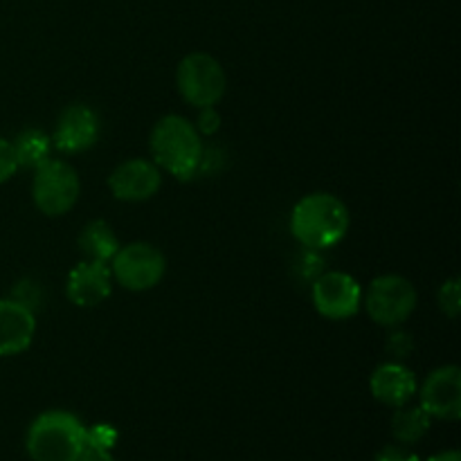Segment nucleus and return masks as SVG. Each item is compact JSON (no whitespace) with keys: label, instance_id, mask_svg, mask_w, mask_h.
<instances>
[{"label":"nucleus","instance_id":"1","mask_svg":"<svg viewBox=\"0 0 461 461\" xmlns=\"http://www.w3.org/2000/svg\"><path fill=\"white\" fill-rule=\"evenodd\" d=\"M349 230V210L327 192L309 194L291 212V232L302 246L327 250L338 246Z\"/></svg>","mask_w":461,"mask_h":461},{"label":"nucleus","instance_id":"2","mask_svg":"<svg viewBox=\"0 0 461 461\" xmlns=\"http://www.w3.org/2000/svg\"><path fill=\"white\" fill-rule=\"evenodd\" d=\"M149 149L158 169L178 180L196 176L203 162L201 133L183 115H165L158 120L151 131Z\"/></svg>","mask_w":461,"mask_h":461},{"label":"nucleus","instance_id":"3","mask_svg":"<svg viewBox=\"0 0 461 461\" xmlns=\"http://www.w3.org/2000/svg\"><path fill=\"white\" fill-rule=\"evenodd\" d=\"M88 428L70 412L50 410L39 414L27 430L25 448L34 461H77L86 448Z\"/></svg>","mask_w":461,"mask_h":461},{"label":"nucleus","instance_id":"4","mask_svg":"<svg viewBox=\"0 0 461 461\" xmlns=\"http://www.w3.org/2000/svg\"><path fill=\"white\" fill-rule=\"evenodd\" d=\"M417 288L401 275H381L363 293V306L369 318L387 329L401 327L417 309Z\"/></svg>","mask_w":461,"mask_h":461},{"label":"nucleus","instance_id":"5","mask_svg":"<svg viewBox=\"0 0 461 461\" xmlns=\"http://www.w3.org/2000/svg\"><path fill=\"white\" fill-rule=\"evenodd\" d=\"M178 93L194 108L216 106L228 88V77L223 66L205 52H192L178 63L176 70Z\"/></svg>","mask_w":461,"mask_h":461},{"label":"nucleus","instance_id":"6","mask_svg":"<svg viewBox=\"0 0 461 461\" xmlns=\"http://www.w3.org/2000/svg\"><path fill=\"white\" fill-rule=\"evenodd\" d=\"M81 194V180L75 167L66 160H52L34 169L32 178V198L39 212L45 216H63L77 205Z\"/></svg>","mask_w":461,"mask_h":461},{"label":"nucleus","instance_id":"7","mask_svg":"<svg viewBox=\"0 0 461 461\" xmlns=\"http://www.w3.org/2000/svg\"><path fill=\"white\" fill-rule=\"evenodd\" d=\"M113 279L120 282L122 288L133 293L151 291L162 282L167 270L165 255L156 246L144 241L120 246L115 257L108 264Z\"/></svg>","mask_w":461,"mask_h":461},{"label":"nucleus","instance_id":"8","mask_svg":"<svg viewBox=\"0 0 461 461\" xmlns=\"http://www.w3.org/2000/svg\"><path fill=\"white\" fill-rule=\"evenodd\" d=\"M315 311L327 320H349L363 306V288L351 275L329 270L311 286Z\"/></svg>","mask_w":461,"mask_h":461},{"label":"nucleus","instance_id":"9","mask_svg":"<svg viewBox=\"0 0 461 461\" xmlns=\"http://www.w3.org/2000/svg\"><path fill=\"white\" fill-rule=\"evenodd\" d=\"M99 131H102V124L93 108L86 104H70L59 115L50 140L57 151L75 156V153H84L97 144Z\"/></svg>","mask_w":461,"mask_h":461},{"label":"nucleus","instance_id":"10","mask_svg":"<svg viewBox=\"0 0 461 461\" xmlns=\"http://www.w3.org/2000/svg\"><path fill=\"white\" fill-rule=\"evenodd\" d=\"M421 408L432 419L457 421L461 417V369L457 365L437 367L419 390Z\"/></svg>","mask_w":461,"mask_h":461},{"label":"nucleus","instance_id":"11","mask_svg":"<svg viewBox=\"0 0 461 461\" xmlns=\"http://www.w3.org/2000/svg\"><path fill=\"white\" fill-rule=\"evenodd\" d=\"M162 185V171L158 169L153 160H142V158H133V160L122 162L115 167L108 178V189L117 201L124 203H142L149 201L158 194Z\"/></svg>","mask_w":461,"mask_h":461},{"label":"nucleus","instance_id":"12","mask_svg":"<svg viewBox=\"0 0 461 461\" xmlns=\"http://www.w3.org/2000/svg\"><path fill=\"white\" fill-rule=\"evenodd\" d=\"M113 293V275L108 264L84 259L68 273L66 297L79 309H93Z\"/></svg>","mask_w":461,"mask_h":461},{"label":"nucleus","instance_id":"13","mask_svg":"<svg viewBox=\"0 0 461 461\" xmlns=\"http://www.w3.org/2000/svg\"><path fill=\"white\" fill-rule=\"evenodd\" d=\"M36 333L34 311L23 306L21 302L0 300V358L18 356L30 349Z\"/></svg>","mask_w":461,"mask_h":461},{"label":"nucleus","instance_id":"14","mask_svg":"<svg viewBox=\"0 0 461 461\" xmlns=\"http://www.w3.org/2000/svg\"><path fill=\"white\" fill-rule=\"evenodd\" d=\"M369 390L378 403L401 408V405H408V401L417 394L419 385L412 369L401 363H385L374 369L369 378Z\"/></svg>","mask_w":461,"mask_h":461},{"label":"nucleus","instance_id":"15","mask_svg":"<svg viewBox=\"0 0 461 461\" xmlns=\"http://www.w3.org/2000/svg\"><path fill=\"white\" fill-rule=\"evenodd\" d=\"M77 246H79L81 255L88 261L111 264L115 252L120 250V239H117V234L113 232V228L106 221L97 219L84 225V230L77 237Z\"/></svg>","mask_w":461,"mask_h":461},{"label":"nucleus","instance_id":"16","mask_svg":"<svg viewBox=\"0 0 461 461\" xmlns=\"http://www.w3.org/2000/svg\"><path fill=\"white\" fill-rule=\"evenodd\" d=\"M12 144L18 169H39L43 162L50 160V151H52V140L39 129L21 131Z\"/></svg>","mask_w":461,"mask_h":461},{"label":"nucleus","instance_id":"17","mask_svg":"<svg viewBox=\"0 0 461 461\" xmlns=\"http://www.w3.org/2000/svg\"><path fill=\"white\" fill-rule=\"evenodd\" d=\"M430 423L432 417L421 405L419 408L401 405L394 417H392V432H394V437L401 444H417L430 430Z\"/></svg>","mask_w":461,"mask_h":461},{"label":"nucleus","instance_id":"18","mask_svg":"<svg viewBox=\"0 0 461 461\" xmlns=\"http://www.w3.org/2000/svg\"><path fill=\"white\" fill-rule=\"evenodd\" d=\"M437 302H439V309L446 318L457 320L459 311H461V288H459V279H446L441 284L439 293H437Z\"/></svg>","mask_w":461,"mask_h":461},{"label":"nucleus","instance_id":"19","mask_svg":"<svg viewBox=\"0 0 461 461\" xmlns=\"http://www.w3.org/2000/svg\"><path fill=\"white\" fill-rule=\"evenodd\" d=\"M18 171L16 153H14V144L9 140L0 138V185L7 183L14 174Z\"/></svg>","mask_w":461,"mask_h":461},{"label":"nucleus","instance_id":"20","mask_svg":"<svg viewBox=\"0 0 461 461\" xmlns=\"http://www.w3.org/2000/svg\"><path fill=\"white\" fill-rule=\"evenodd\" d=\"M117 441V432L111 426H95L86 432V444L102 446V448H113V444Z\"/></svg>","mask_w":461,"mask_h":461},{"label":"nucleus","instance_id":"21","mask_svg":"<svg viewBox=\"0 0 461 461\" xmlns=\"http://www.w3.org/2000/svg\"><path fill=\"white\" fill-rule=\"evenodd\" d=\"M198 111H201V115H198V124H194V126H196L198 133H210L212 135L221 126L219 113L214 111V106L198 108Z\"/></svg>","mask_w":461,"mask_h":461},{"label":"nucleus","instance_id":"22","mask_svg":"<svg viewBox=\"0 0 461 461\" xmlns=\"http://www.w3.org/2000/svg\"><path fill=\"white\" fill-rule=\"evenodd\" d=\"M376 461H419V457L414 453H410L408 448H401V446H385L376 455Z\"/></svg>","mask_w":461,"mask_h":461},{"label":"nucleus","instance_id":"23","mask_svg":"<svg viewBox=\"0 0 461 461\" xmlns=\"http://www.w3.org/2000/svg\"><path fill=\"white\" fill-rule=\"evenodd\" d=\"M77 461H115L113 459L111 450L102 448V446H93L86 444V448L81 450V455L77 457Z\"/></svg>","mask_w":461,"mask_h":461},{"label":"nucleus","instance_id":"24","mask_svg":"<svg viewBox=\"0 0 461 461\" xmlns=\"http://www.w3.org/2000/svg\"><path fill=\"white\" fill-rule=\"evenodd\" d=\"M428 461H461L457 450H446V453H439V455H432Z\"/></svg>","mask_w":461,"mask_h":461}]
</instances>
